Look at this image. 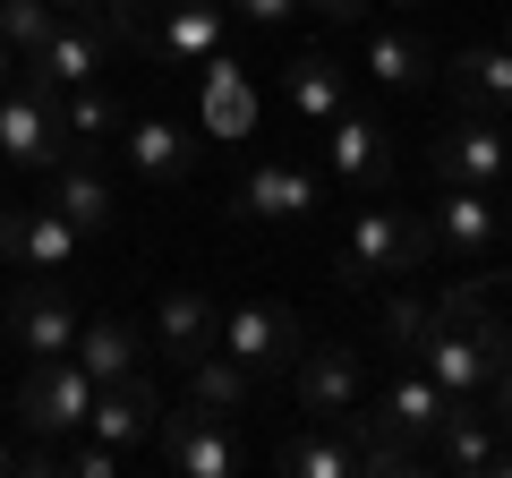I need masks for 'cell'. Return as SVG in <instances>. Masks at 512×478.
<instances>
[{
	"label": "cell",
	"mask_w": 512,
	"mask_h": 478,
	"mask_svg": "<svg viewBox=\"0 0 512 478\" xmlns=\"http://www.w3.org/2000/svg\"><path fill=\"white\" fill-rule=\"evenodd\" d=\"M504 171H512V120L461 111L453 129L436 137V180H461V188H504Z\"/></svg>",
	"instance_id": "9"
},
{
	"label": "cell",
	"mask_w": 512,
	"mask_h": 478,
	"mask_svg": "<svg viewBox=\"0 0 512 478\" xmlns=\"http://www.w3.org/2000/svg\"><path fill=\"white\" fill-rule=\"evenodd\" d=\"M69 470H77V478H120L128 453H120V444H103V436H86V444L69 453Z\"/></svg>",
	"instance_id": "30"
},
{
	"label": "cell",
	"mask_w": 512,
	"mask_h": 478,
	"mask_svg": "<svg viewBox=\"0 0 512 478\" xmlns=\"http://www.w3.org/2000/svg\"><path fill=\"white\" fill-rule=\"evenodd\" d=\"M9 77H18V52H9V43H0V86H9Z\"/></svg>",
	"instance_id": "35"
},
{
	"label": "cell",
	"mask_w": 512,
	"mask_h": 478,
	"mask_svg": "<svg viewBox=\"0 0 512 478\" xmlns=\"http://www.w3.org/2000/svg\"><path fill=\"white\" fill-rule=\"evenodd\" d=\"M0 470H18V453H9V444H0Z\"/></svg>",
	"instance_id": "39"
},
{
	"label": "cell",
	"mask_w": 512,
	"mask_h": 478,
	"mask_svg": "<svg viewBox=\"0 0 512 478\" xmlns=\"http://www.w3.org/2000/svg\"><path fill=\"white\" fill-rule=\"evenodd\" d=\"M487 402H495V427L512 436V342H504V359H495V385H487Z\"/></svg>",
	"instance_id": "32"
},
{
	"label": "cell",
	"mask_w": 512,
	"mask_h": 478,
	"mask_svg": "<svg viewBox=\"0 0 512 478\" xmlns=\"http://www.w3.org/2000/svg\"><path fill=\"white\" fill-rule=\"evenodd\" d=\"M60 129H69V154H120V129H128V111L111 103L103 86H69L60 94Z\"/></svg>",
	"instance_id": "25"
},
{
	"label": "cell",
	"mask_w": 512,
	"mask_h": 478,
	"mask_svg": "<svg viewBox=\"0 0 512 478\" xmlns=\"http://www.w3.org/2000/svg\"><path fill=\"white\" fill-rule=\"evenodd\" d=\"M163 393H154V376L137 368V376H120V385H94V410H86V436H103V444H120L128 461L154 444V427H163Z\"/></svg>",
	"instance_id": "11"
},
{
	"label": "cell",
	"mask_w": 512,
	"mask_h": 478,
	"mask_svg": "<svg viewBox=\"0 0 512 478\" xmlns=\"http://www.w3.org/2000/svg\"><path fill=\"white\" fill-rule=\"evenodd\" d=\"M239 214L248 222H308L316 214V171H299V163H256L248 180H239Z\"/></svg>",
	"instance_id": "21"
},
{
	"label": "cell",
	"mask_w": 512,
	"mask_h": 478,
	"mask_svg": "<svg viewBox=\"0 0 512 478\" xmlns=\"http://www.w3.org/2000/svg\"><path fill=\"white\" fill-rule=\"evenodd\" d=\"M52 205H60L86 239L120 222V188H111V171L94 163V154H60V163H52Z\"/></svg>",
	"instance_id": "19"
},
{
	"label": "cell",
	"mask_w": 512,
	"mask_h": 478,
	"mask_svg": "<svg viewBox=\"0 0 512 478\" xmlns=\"http://www.w3.org/2000/svg\"><path fill=\"white\" fill-rule=\"evenodd\" d=\"M146 461L171 470V478H231L239 470V444H231V427H222V410L171 402L163 427H154V444H146Z\"/></svg>",
	"instance_id": "4"
},
{
	"label": "cell",
	"mask_w": 512,
	"mask_h": 478,
	"mask_svg": "<svg viewBox=\"0 0 512 478\" xmlns=\"http://www.w3.org/2000/svg\"><path fill=\"white\" fill-rule=\"evenodd\" d=\"M214 325H222V308L197 291V282H171L163 299H154V333H146V350L163 359V368H188V359H205L214 350Z\"/></svg>",
	"instance_id": "12"
},
{
	"label": "cell",
	"mask_w": 512,
	"mask_h": 478,
	"mask_svg": "<svg viewBox=\"0 0 512 478\" xmlns=\"http://www.w3.org/2000/svg\"><path fill=\"white\" fill-rule=\"evenodd\" d=\"M77 222L60 214L52 197L43 205H0V257L18 265V274H35V282H69L77 274Z\"/></svg>",
	"instance_id": "5"
},
{
	"label": "cell",
	"mask_w": 512,
	"mask_h": 478,
	"mask_svg": "<svg viewBox=\"0 0 512 478\" xmlns=\"http://www.w3.org/2000/svg\"><path fill=\"white\" fill-rule=\"evenodd\" d=\"M60 18H69L60 0H0V43L26 60V52H43V35H52Z\"/></svg>",
	"instance_id": "29"
},
{
	"label": "cell",
	"mask_w": 512,
	"mask_h": 478,
	"mask_svg": "<svg viewBox=\"0 0 512 478\" xmlns=\"http://www.w3.org/2000/svg\"><path fill=\"white\" fill-rule=\"evenodd\" d=\"M376 419L393 427V436H402V444H427V436H436L444 419H453V393H444V385H436V376H427V368H402V376H393V385H384Z\"/></svg>",
	"instance_id": "22"
},
{
	"label": "cell",
	"mask_w": 512,
	"mask_h": 478,
	"mask_svg": "<svg viewBox=\"0 0 512 478\" xmlns=\"http://www.w3.org/2000/svg\"><path fill=\"white\" fill-rule=\"evenodd\" d=\"M69 359L94 376V385H120V376L146 368V333L128 325V316H86V325H77V342H69Z\"/></svg>",
	"instance_id": "23"
},
{
	"label": "cell",
	"mask_w": 512,
	"mask_h": 478,
	"mask_svg": "<svg viewBox=\"0 0 512 478\" xmlns=\"http://www.w3.org/2000/svg\"><path fill=\"white\" fill-rule=\"evenodd\" d=\"M197 120H205V137H222V146H239V137L256 129V86H248V69H239L231 52L205 60V77H197Z\"/></svg>",
	"instance_id": "18"
},
{
	"label": "cell",
	"mask_w": 512,
	"mask_h": 478,
	"mask_svg": "<svg viewBox=\"0 0 512 478\" xmlns=\"http://www.w3.org/2000/svg\"><path fill=\"white\" fill-rule=\"evenodd\" d=\"M504 222H512V171H504Z\"/></svg>",
	"instance_id": "38"
},
{
	"label": "cell",
	"mask_w": 512,
	"mask_h": 478,
	"mask_svg": "<svg viewBox=\"0 0 512 478\" xmlns=\"http://www.w3.org/2000/svg\"><path fill=\"white\" fill-rule=\"evenodd\" d=\"M86 410H94V376L77 359H35L18 385V427L26 436H86Z\"/></svg>",
	"instance_id": "8"
},
{
	"label": "cell",
	"mask_w": 512,
	"mask_h": 478,
	"mask_svg": "<svg viewBox=\"0 0 512 478\" xmlns=\"http://www.w3.org/2000/svg\"><path fill=\"white\" fill-rule=\"evenodd\" d=\"M103 60H111V26L103 18H60L52 35H43V52H26V69L43 77V86H94L103 77Z\"/></svg>",
	"instance_id": "15"
},
{
	"label": "cell",
	"mask_w": 512,
	"mask_h": 478,
	"mask_svg": "<svg viewBox=\"0 0 512 478\" xmlns=\"http://www.w3.org/2000/svg\"><path fill=\"white\" fill-rule=\"evenodd\" d=\"M299 9H316V18H333V26H359L376 0H299Z\"/></svg>",
	"instance_id": "33"
},
{
	"label": "cell",
	"mask_w": 512,
	"mask_h": 478,
	"mask_svg": "<svg viewBox=\"0 0 512 478\" xmlns=\"http://www.w3.org/2000/svg\"><path fill=\"white\" fill-rule=\"evenodd\" d=\"M504 342H512V308H504Z\"/></svg>",
	"instance_id": "41"
},
{
	"label": "cell",
	"mask_w": 512,
	"mask_h": 478,
	"mask_svg": "<svg viewBox=\"0 0 512 478\" xmlns=\"http://www.w3.org/2000/svg\"><path fill=\"white\" fill-rule=\"evenodd\" d=\"M359 69L376 77V86H393V94H419L427 77H436V52H427V35H402V26H367V35H359Z\"/></svg>",
	"instance_id": "24"
},
{
	"label": "cell",
	"mask_w": 512,
	"mask_h": 478,
	"mask_svg": "<svg viewBox=\"0 0 512 478\" xmlns=\"http://www.w3.org/2000/svg\"><path fill=\"white\" fill-rule=\"evenodd\" d=\"M69 154V129H60V86H43L35 69H18L0 86V163L18 171H52Z\"/></svg>",
	"instance_id": "3"
},
{
	"label": "cell",
	"mask_w": 512,
	"mask_h": 478,
	"mask_svg": "<svg viewBox=\"0 0 512 478\" xmlns=\"http://www.w3.org/2000/svg\"><path fill=\"white\" fill-rule=\"evenodd\" d=\"M188 402H205V410H222V419H231V410H248L256 402V376L239 368L231 350H205V359H188Z\"/></svg>",
	"instance_id": "27"
},
{
	"label": "cell",
	"mask_w": 512,
	"mask_h": 478,
	"mask_svg": "<svg viewBox=\"0 0 512 478\" xmlns=\"http://www.w3.org/2000/svg\"><path fill=\"white\" fill-rule=\"evenodd\" d=\"M419 461H436V470H512V444L478 402H453V419L419 444Z\"/></svg>",
	"instance_id": "16"
},
{
	"label": "cell",
	"mask_w": 512,
	"mask_h": 478,
	"mask_svg": "<svg viewBox=\"0 0 512 478\" xmlns=\"http://www.w3.org/2000/svg\"><path fill=\"white\" fill-rule=\"evenodd\" d=\"M77 325H86V308L69 299V282H18V299H9V342L26 350V359H69Z\"/></svg>",
	"instance_id": "10"
},
{
	"label": "cell",
	"mask_w": 512,
	"mask_h": 478,
	"mask_svg": "<svg viewBox=\"0 0 512 478\" xmlns=\"http://www.w3.org/2000/svg\"><path fill=\"white\" fill-rule=\"evenodd\" d=\"M0 342H9V291H0Z\"/></svg>",
	"instance_id": "36"
},
{
	"label": "cell",
	"mask_w": 512,
	"mask_h": 478,
	"mask_svg": "<svg viewBox=\"0 0 512 478\" xmlns=\"http://www.w3.org/2000/svg\"><path fill=\"white\" fill-rule=\"evenodd\" d=\"M291 402H299V419H342V410H359L367 402V350L308 342L291 359Z\"/></svg>",
	"instance_id": "7"
},
{
	"label": "cell",
	"mask_w": 512,
	"mask_h": 478,
	"mask_svg": "<svg viewBox=\"0 0 512 478\" xmlns=\"http://www.w3.org/2000/svg\"><path fill=\"white\" fill-rule=\"evenodd\" d=\"M214 350H231L239 368L265 385V376H291V359L308 350V325H299L282 299H231L214 325Z\"/></svg>",
	"instance_id": "2"
},
{
	"label": "cell",
	"mask_w": 512,
	"mask_h": 478,
	"mask_svg": "<svg viewBox=\"0 0 512 478\" xmlns=\"http://www.w3.org/2000/svg\"><path fill=\"white\" fill-rule=\"evenodd\" d=\"M120 154H128V171H137L146 188H180L188 171H197V137H188L180 120H128Z\"/></svg>",
	"instance_id": "17"
},
{
	"label": "cell",
	"mask_w": 512,
	"mask_h": 478,
	"mask_svg": "<svg viewBox=\"0 0 512 478\" xmlns=\"http://www.w3.org/2000/svg\"><path fill=\"white\" fill-rule=\"evenodd\" d=\"M427 257H461L478 265L495 248V231H504V205H495V188H461V180H436V197H427Z\"/></svg>",
	"instance_id": "6"
},
{
	"label": "cell",
	"mask_w": 512,
	"mask_h": 478,
	"mask_svg": "<svg viewBox=\"0 0 512 478\" xmlns=\"http://www.w3.org/2000/svg\"><path fill=\"white\" fill-rule=\"evenodd\" d=\"M427 265V222L402 214V205H367V214H350V239L333 248V274L359 291V282H410Z\"/></svg>",
	"instance_id": "1"
},
{
	"label": "cell",
	"mask_w": 512,
	"mask_h": 478,
	"mask_svg": "<svg viewBox=\"0 0 512 478\" xmlns=\"http://www.w3.org/2000/svg\"><path fill=\"white\" fill-rule=\"evenodd\" d=\"M274 470L282 478H359L367 461H359V427H350V410H342V419L291 427V436L274 444Z\"/></svg>",
	"instance_id": "14"
},
{
	"label": "cell",
	"mask_w": 512,
	"mask_h": 478,
	"mask_svg": "<svg viewBox=\"0 0 512 478\" xmlns=\"http://www.w3.org/2000/svg\"><path fill=\"white\" fill-rule=\"evenodd\" d=\"M384 9H419V0H384Z\"/></svg>",
	"instance_id": "40"
},
{
	"label": "cell",
	"mask_w": 512,
	"mask_h": 478,
	"mask_svg": "<svg viewBox=\"0 0 512 478\" xmlns=\"http://www.w3.org/2000/svg\"><path fill=\"white\" fill-rule=\"evenodd\" d=\"M444 86H453L461 111L512 120V52H504V43H470V52H453V60H444Z\"/></svg>",
	"instance_id": "20"
},
{
	"label": "cell",
	"mask_w": 512,
	"mask_h": 478,
	"mask_svg": "<svg viewBox=\"0 0 512 478\" xmlns=\"http://www.w3.org/2000/svg\"><path fill=\"white\" fill-rule=\"evenodd\" d=\"M325 171L342 188H384L393 180V129L367 111H333L325 120Z\"/></svg>",
	"instance_id": "13"
},
{
	"label": "cell",
	"mask_w": 512,
	"mask_h": 478,
	"mask_svg": "<svg viewBox=\"0 0 512 478\" xmlns=\"http://www.w3.org/2000/svg\"><path fill=\"white\" fill-rule=\"evenodd\" d=\"M222 9H231V18H248V26H282L299 0H222Z\"/></svg>",
	"instance_id": "31"
},
{
	"label": "cell",
	"mask_w": 512,
	"mask_h": 478,
	"mask_svg": "<svg viewBox=\"0 0 512 478\" xmlns=\"http://www.w3.org/2000/svg\"><path fill=\"white\" fill-rule=\"evenodd\" d=\"M282 77H291V111L308 120V129H325L333 111H342V94H350L342 60H325V52H299V60H291Z\"/></svg>",
	"instance_id": "26"
},
{
	"label": "cell",
	"mask_w": 512,
	"mask_h": 478,
	"mask_svg": "<svg viewBox=\"0 0 512 478\" xmlns=\"http://www.w3.org/2000/svg\"><path fill=\"white\" fill-rule=\"evenodd\" d=\"M495 43H504V52H512V9H504V35H495Z\"/></svg>",
	"instance_id": "37"
},
{
	"label": "cell",
	"mask_w": 512,
	"mask_h": 478,
	"mask_svg": "<svg viewBox=\"0 0 512 478\" xmlns=\"http://www.w3.org/2000/svg\"><path fill=\"white\" fill-rule=\"evenodd\" d=\"M436 325V299L427 291H402V282H384V308H376V342L384 350H419V333Z\"/></svg>",
	"instance_id": "28"
},
{
	"label": "cell",
	"mask_w": 512,
	"mask_h": 478,
	"mask_svg": "<svg viewBox=\"0 0 512 478\" xmlns=\"http://www.w3.org/2000/svg\"><path fill=\"white\" fill-rule=\"evenodd\" d=\"M60 9H69V18H94V9H103V0H60Z\"/></svg>",
	"instance_id": "34"
}]
</instances>
